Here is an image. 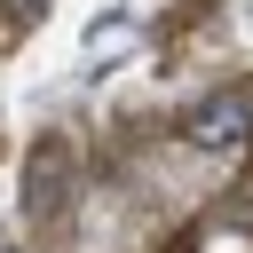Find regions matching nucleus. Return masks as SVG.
Wrapping results in <instances>:
<instances>
[{
    "label": "nucleus",
    "instance_id": "obj_3",
    "mask_svg": "<svg viewBox=\"0 0 253 253\" xmlns=\"http://www.w3.org/2000/svg\"><path fill=\"white\" fill-rule=\"evenodd\" d=\"M40 16H47V0H0V40H24Z\"/></svg>",
    "mask_w": 253,
    "mask_h": 253
},
{
    "label": "nucleus",
    "instance_id": "obj_1",
    "mask_svg": "<svg viewBox=\"0 0 253 253\" xmlns=\"http://www.w3.org/2000/svg\"><path fill=\"white\" fill-rule=\"evenodd\" d=\"M182 142H190V150H206V158L245 150V142H253V103H245V95H206V103L182 119Z\"/></svg>",
    "mask_w": 253,
    "mask_h": 253
},
{
    "label": "nucleus",
    "instance_id": "obj_2",
    "mask_svg": "<svg viewBox=\"0 0 253 253\" xmlns=\"http://www.w3.org/2000/svg\"><path fill=\"white\" fill-rule=\"evenodd\" d=\"M63 190H71V150H63V134H40L32 174H24V213H32V221H47Z\"/></svg>",
    "mask_w": 253,
    "mask_h": 253
}]
</instances>
